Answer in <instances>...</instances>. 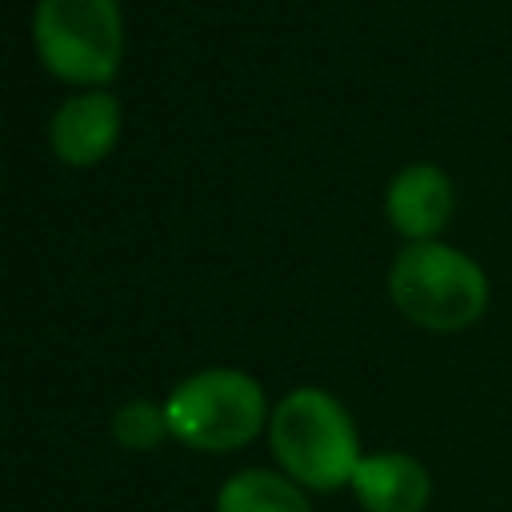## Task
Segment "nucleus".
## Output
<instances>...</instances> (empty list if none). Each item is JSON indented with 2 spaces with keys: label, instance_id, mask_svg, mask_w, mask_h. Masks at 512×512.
Segmentation results:
<instances>
[{
  "label": "nucleus",
  "instance_id": "1",
  "mask_svg": "<svg viewBox=\"0 0 512 512\" xmlns=\"http://www.w3.org/2000/svg\"><path fill=\"white\" fill-rule=\"evenodd\" d=\"M268 436L284 476L316 492H336L340 484H352L356 464L364 460L352 416L324 388L288 392L268 420Z\"/></svg>",
  "mask_w": 512,
  "mask_h": 512
},
{
  "label": "nucleus",
  "instance_id": "2",
  "mask_svg": "<svg viewBox=\"0 0 512 512\" xmlns=\"http://www.w3.org/2000/svg\"><path fill=\"white\" fill-rule=\"evenodd\" d=\"M396 308L432 332H460L488 308V276L452 244L412 240L396 252L388 272Z\"/></svg>",
  "mask_w": 512,
  "mask_h": 512
},
{
  "label": "nucleus",
  "instance_id": "3",
  "mask_svg": "<svg viewBox=\"0 0 512 512\" xmlns=\"http://www.w3.org/2000/svg\"><path fill=\"white\" fill-rule=\"evenodd\" d=\"M168 432L200 452H232L256 440L268 404L264 388L240 368H204L172 388L164 400Z\"/></svg>",
  "mask_w": 512,
  "mask_h": 512
},
{
  "label": "nucleus",
  "instance_id": "4",
  "mask_svg": "<svg viewBox=\"0 0 512 512\" xmlns=\"http://www.w3.org/2000/svg\"><path fill=\"white\" fill-rule=\"evenodd\" d=\"M32 40L52 76L104 84L124 52L120 8L116 0H36Z\"/></svg>",
  "mask_w": 512,
  "mask_h": 512
},
{
  "label": "nucleus",
  "instance_id": "5",
  "mask_svg": "<svg viewBox=\"0 0 512 512\" xmlns=\"http://www.w3.org/2000/svg\"><path fill=\"white\" fill-rule=\"evenodd\" d=\"M52 136V152L64 164H96L112 152L116 136H120V100L112 92H80L68 96L48 124Z\"/></svg>",
  "mask_w": 512,
  "mask_h": 512
},
{
  "label": "nucleus",
  "instance_id": "6",
  "mask_svg": "<svg viewBox=\"0 0 512 512\" xmlns=\"http://www.w3.org/2000/svg\"><path fill=\"white\" fill-rule=\"evenodd\" d=\"M384 208H388V220L404 236L428 240V236H436L444 228V220L452 212V180L436 164H428V160L404 164L388 180Z\"/></svg>",
  "mask_w": 512,
  "mask_h": 512
},
{
  "label": "nucleus",
  "instance_id": "7",
  "mask_svg": "<svg viewBox=\"0 0 512 512\" xmlns=\"http://www.w3.org/2000/svg\"><path fill=\"white\" fill-rule=\"evenodd\" d=\"M352 492L364 512H424L432 476L408 452H372L356 464Z\"/></svg>",
  "mask_w": 512,
  "mask_h": 512
},
{
  "label": "nucleus",
  "instance_id": "8",
  "mask_svg": "<svg viewBox=\"0 0 512 512\" xmlns=\"http://www.w3.org/2000/svg\"><path fill=\"white\" fill-rule=\"evenodd\" d=\"M216 512H312V504L296 480L268 468H248L220 484Z\"/></svg>",
  "mask_w": 512,
  "mask_h": 512
},
{
  "label": "nucleus",
  "instance_id": "9",
  "mask_svg": "<svg viewBox=\"0 0 512 512\" xmlns=\"http://www.w3.org/2000/svg\"><path fill=\"white\" fill-rule=\"evenodd\" d=\"M112 436H116V444L128 448V452H148V448H156L164 436H172V432H168V412H164V404L144 400V396L120 404L116 416H112Z\"/></svg>",
  "mask_w": 512,
  "mask_h": 512
}]
</instances>
